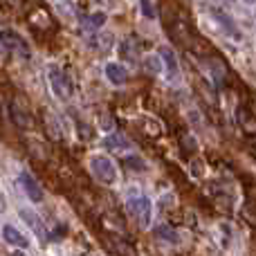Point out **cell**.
Returning <instances> with one entry per match:
<instances>
[{"label": "cell", "mask_w": 256, "mask_h": 256, "mask_svg": "<svg viewBox=\"0 0 256 256\" xmlns=\"http://www.w3.org/2000/svg\"><path fill=\"white\" fill-rule=\"evenodd\" d=\"M126 209H128V214H130V218L142 227V230H148L150 218H153V204H150L148 198H144V196L128 198Z\"/></svg>", "instance_id": "6da1fadb"}, {"label": "cell", "mask_w": 256, "mask_h": 256, "mask_svg": "<svg viewBox=\"0 0 256 256\" xmlns=\"http://www.w3.org/2000/svg\"><path fill=\"white\" fill-rule=\"evenodd\" d=\"M90 171H92V176L97 178L102 184L110 186L117 182V166L106 155H94V158H90Z\"/></svg>", "instance_id": "7a4b0ae2"}, {"label": "cell", "mask_w": 256, "mask_h": 256, "mask_svg": "<svg viewBox=\"0 0 256 256\" xmlns=\"http://www.w3.org/2000/svg\"><path fill=\"white\" fill-rule=\"evenodd\" d=\"M0 43H2L9 52H14V54H18L20 58L30 61V56H32L30 45H27V40L22 38L20 34H16L14 30H2L0 32Z\"/></svg>", "instance_id": "3957f363"}, {"label": "cell", "mask_w": 256, "mask_h": 256, "mask_svg": "<svg viewBox=\"0 0 256 256\" xmlns=\"http://www.w3.org/2000/svg\"><path fill=\"white\" fill-rule=\"evenodd\" d=\"M50 86H52L54 94L58 99H70L72 92H74V86H72V79L58 68H52L50 70Z\"/></svg>", "instance_id": "277c9868"}, {"label": "cell", "mask_w": 256, "mask_h": 256, "mask_svg": "<svg viewBox=\"0 0 256 256\" xmlns=\"http://www.w3.org/2000/svg\"><path fill=\"white\" fill-rule=\"evenodd\" d=\"M18 184H20V189H22V194L27 196V198L32 200V202H43L45 200V191H43V186H40V182L36 180L34 176H32L30 171H20V176H18Z\"/></svg>", "instance_id": "5b68a950"}, {"label": "cell", "mask_w": 256, "mask_h": 256, "mask_svg": "<svg viewBox=\"0 0 256 256\" xmlns=\"http://www.w3.org/2000/svg\"><path fill=\"white\" fill-rule=\"evenodd\" d=\"M2 240L4 243H9V248H16V250H27L30 248L27 236L22 234L20 230H16L14 225H4L2 227Z\"/></svg>", "instance_id": "8992f818"}, {"label": "cell", "mask_w": 256, "mask_h": 256, "mask_svg": "<svg viewBox=\"0 0 256 256\" xmlns=\"http://www.w3.org/2000/svg\"><path fill=\"white\" fill-rule=\"evenodd\" d=\"M160 58H162L164 68H166V74L171 81H178L180 79V63L176 58V52L171 48H162L160 50Z\"/></svg>", "instance_id": "52a82bcc"}, {"label": "cell", "mask_w": 256, "mask_h": 256, "mask_svg": "<svg viewBox=\"0 0 256 256\" xmlns=\"http://www.w3.org/2000/svg\"><path fill=\"white\" fill-rule=\"evenodd\" d=\"M106 79L112 86H126L128 84V70L122 63H108L106 66Z\"/></svg>", "instance_id": "ba28073f"}, {"label": "cell", "mask_w": 256, "mask_h": 256, "mask_svg": "<svg viewBox=\"0 0 256 256\" xmlns=\"http://www.w3.org/2000/svg\"><path fill=\"white\" fill-rule=\"evenodd\" d=\"M9 115H12V122L18 128H30L32 126V117L25 108H20V104H9Z\"/></svg>", "instance_id": "9c48e42d"}, {"label": "cell", "mask_w": 256, "mask_h": 256, "mask_svg": "<svg viewBox=\"0 0 256 256\" xmlns=\"http://www.w3.org/2000/svg\"><path fill=\"white\" fill-rule=\"evenodd\" d=\"M120 54L124 61H132L135 63L140 58V45H137L135 38H126L124 43H120Z\"/></svg>", "instance_id": "30bf717a"}, {"label": "cell", "mask_w": 256, "mask_h": 256, "mask_svg": "<svg viewBox=\"0 0 256 256\" xmlns=\"http://www.w3.org/2000/svg\"><path fill=\"white\" fill-rule=\"evenodd\" d=\"M104 146L110 150H128L130 148V140H126L122 132H112V135H108L106 140H104Z\"/></svg>", "instance_id": "8fae6325"}, {"label": "cell", "mask_w": 256, "mask_h": 256, "mask_svg": "<svg viewBox=\"0 0 256 256\" xmlns=\"http://www.w3.org/2000/svg\"><path fill=\"white\" fill-rule=\"evenodd\" d=\"M20 218L27 222V225L32 227V232H34V234L38 236V238L45 243V238H48V232H43V225H40V220H38V218H36L32 212H25V209H20Z\"/></svg>", "instance_id": "7c38bea8"}, {"label": "cell", "mask_w": 256, "mask_h": 256, "mask_svg": "<svg viewBox=\"0 0 256 256\" xmlns=\"http://www.w3.org/2000/svg\"><path fill=\"white\" fill-rule=\"evenodd\" d=\"M110 245H112V252H115L117 256H137L135 248H132L126 238H122V236H117V238L110 236Z\"/></svg>", "instance_id": "4fadbf2b"}, {"label": "cell", "mask_w": 256, "mask_h": 256, "mask_svg": "<svg viewBox=\"0 0 256 256\" xmlns=\"http://www.w3.org/2000/svg\"><path fill=\"white\" fill-rule=\"evenodd\" d=\"M86 27H90V30H102L104 22H106V14L104 12H97V14H90V16L84 18Z\"/></svg>", "instance_id": "5bb4252c"}, {"label": "cell", "mask_w": 256, "mask_h": 256, "mask_svg": "<svg viewBox=\"0 0 256 256\" xmlns=\"http://www.w3.org/2000/svg\"><path fill=\"white\" fill-rule=\"evenodd\" d=\"M124 164L130 171H146V162L142 158H137V155H128V158H124Z\"/></svg>", "instance_id": "9a60e30c"}, {"label": "cell", "mask_w": 256, "mask_h": 256, "mask_svg": "<svg viewBox=\"0 0 256 256\" xmlns=\"http://www.w3.org/2000/svg\"><path fill=\"white\" fill-rule=\"evenodd\" d=\"M144 68H146V72H150V74H160V70H162V61H160V56H146Z\"/></svg>", "instance_id": "2e32d148"}, {"label": "cell", "mask_w": 256, "mask_h": 256, "mask_svg": "<svg viewBox=\"0 0 256 256\" xmlns=\"http://www.w3.org/2000/svg\"><path fill=\"white\" fill-rule=\"evenodd\" d=\"M155 234H158V236H162V238H164V240H168V243H171V240H173V243H178V234H176V232H173V227L160 225L158 230H155Z\"/></svg>", "instance_id": "e0dca14e"}, {"label": "cell", "mask_w": 256, "mask_h": 256, "mask_svg": "<svg viewBox=\"0 0 256 256\" xmlns=\"http://www.w3.org/2000/svg\"><path fill=\"white\" fill-rule=\"evenodd\" d=\"M142 2V14H144L146 18H155V7L150 0H140Z\"/></svg>", "instance_id": "ac0fdd59"}, {"label": "cell", "mask_w": 256, "mask_h": 256, "mask_svg": "<svg viewBox=\"0 0 256 256\" xmlns=\"http://www.w3.org/2000/svg\"><path fill=\"white\" fill-rule=\"evenodd\" d=\"M12 256H27V254H22L20 250H18V252H12Z\"/></svg>", "instance_id": "d6986e66"}, {"label": "cell", "mask_w": 256, "mask_h": 256, "mask_svg": "<svg viewBox=\"0 0 256 256\" xmlns=\"http://www.w3.org/2000/svg\"><path fill=\"white\" fill-rule=\"evenodd\" d=\"M245 2H248V4H256V0H245Z\"/></svg>", "instance_id": "ffe728a7"}, {"label": "cell", "mask_w": 256, "mask_h": 256, "mask_svg": "<svg viewBox=\"0 0 256 256\" xmlns=\"http://www.w3.org/2000/svg\"><path fill=\"white\" fill-rule=\"evenodd\" d=\"M86 256H99V254H86Z\"/></svg>", "instance_id": "44dd1931"}]
</instances>
